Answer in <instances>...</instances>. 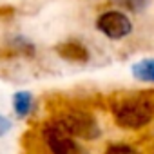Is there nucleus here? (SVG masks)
<instances>
[{"label": "nucleus", "instance_id": "nucleus-3", "mask_svg": "<svg viewBox=\"0 0 154 154\" xmlns=\"http://www.w3.org/2000/svg\"><path fill=\"white\" fill-rule=\"evenodd\" d=\"M44 141L53 154H84V149L71 134H67L58 122H49L42 131Z\"/></svg>", "mask_w": 154, "mask_h": 154}, {"label": "nucleus", "instance_id": "nucleus-5", "mask_svg": "<svg viewBox=\"0 0 154 154\" xmlns=\"http://www.w3.org/2000/svg\"><path fill=\"white\" fill-rule=\"evenodd\" d=\"M54 51L65 62H72V63H85V62H89V49L84 44L76 42V40L60 42L54 47Z\"/></svg>", "mask_w": 154, "mask_h": 154}, {"label": "nucleus", "instance_id": "nucleus-6", "mask_svg": "<svg viewBox=\"0 0 154 154\" xmlns=\"http://www.w3.org/2000/svg\"><path fill=\"white\" fill-rule=\"evenodd\" d=\"M33 103H35V98H33V93L29 91H17L13 94V111L18 118H26L33 111Z\"/></svg>", "mask_w": 154, "mask_h": 154}, {"label": "nucleus", "instance_id": "nucleus-8", "mask_svg": "<svg viewBox=\"0 0 154 154\" xmlns=\"http://www.w3.org/2000/svg\"><path fill=\"white\" fill-rule=\"evenodd\" d=\"M11 45L15 47V51L22 53V54H26V56H33V54H35V45H33V42H31V40H27V38H26V36H22V35L13 36Z\"/></svg>", "mask_w": 154, "mask_h": 154}, {"label": "nucleus", "instance_id": "nucleus-11", "mask_svg": "<svg viewBox=\"0 0 154 154\" xmlns=\"http://www.w3.org/2000/svg\"><path fill=\"white\" fill-rule=\"evenodd\" d=\"M9 129H11V122H9V118H6V116L0 114V136H4Z\"/></svg>", "mask_w": 154, "mask_h": 154}, {"label": "nucleus", "instance_id": "nucleus-4", "mask_svg": "<svg viewBox=\"0 0 154 154\" xmlns=\"http://www.w3.org/2000/svg\"><path fill=\"white\" fill-rule=\"evenodd\" d=\"M96 27L100 33H103L111 40H122L127 35H131V31H132V24H131L129 17L116 9L102 13L96 20Z\"/></svg>", "mask_w": 154, "mask_h": 154}, {"label": "nucleus", "instance_id": "nucleus-7", "mask_svg": "<svg viewBox=\"0 0 154 154\" xmlns=\"http://www.w3.org/2000/svg\"><path fill=\"white\" fill-rule=\"evenodd\" d=\"M131 72L140 82H152L154 84V58H145L132 63Z\"/></svg>", "mask_w": 154, "mask_h": 154}, {"label": "nucleus", "instance_id": "nucleus-1", "mask_svg": "<svg viewBox=\"0 0 154 154\" xmlns=\"http://www.w3.org/2000/svg\"><path fill=\"white\" fill-rule=\"evenodd\" d=\"M112 116L118 127L127 131H138L150 123L154 116V105L145 98L123 100L112 109Z\"/></svg>", "mask_w": 154, "mask_h": 154}, {"label": "nucleus", "instance_id": "nucleus-9", "mask_svg": "<svg viewBox=\"0 0 154 154\" xmlns=\"http://www.w3.org/2000/svg\"><path fill=\"white\" fill-rule=\"evenodd\" d=\"M111 2H114L116 6H120L123 9H129V11L138 13V11H141V9H145L149 6L150 0H111Z\"/></svg>", "mask_w": 154, "mask_h": 154}, {"label": "nucleus", "instance_id": "nucleus-2", "mask_svg": "<svg viewBox=\"0 0 154 154\" xmlns=\"http://www.w3.org/2000/svg\"><path fill=\"white\" fill-rule=\"evenodd\" d=\"M60 123V127L71 134L72 138H82V140H96L100 136V127L96 123V120L87 114V112H78L72 111L65 116H62L60 120H56Z\"/></svg>", "mask_w": 154, "mask_h": 154}, {"label": "nucleus", "instance_id": "nucleus-10", "mask_svg": "<svg viewBox=\"0 0 154 154\" xmlns=\"http://www.w3.org/2000/svg\"><path fill=\"white\" fill-rule=\"evenodd\" d=\"M105 154H140V152H138L136 149L129 147V145H122V143H118V145H111V147H107Z\"/></svg>", "mask_w": 154, "mask_h": 154}]
</instances>
